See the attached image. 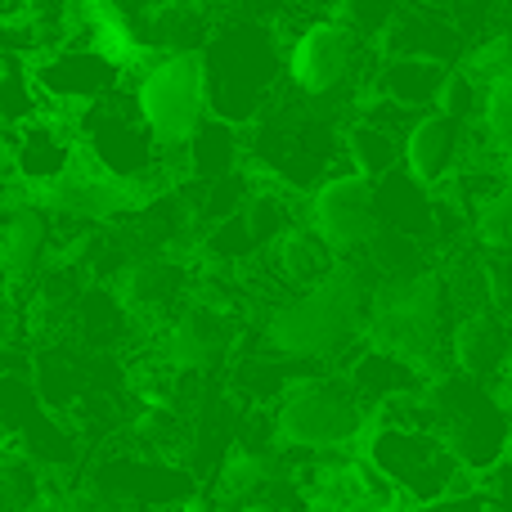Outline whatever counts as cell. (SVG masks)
<instances>
[{"label": "cell", "instance_id": "6da1fadb", "mask_svg": "<svg viewBox=\"0 0 512 512\" xmlns=\"http://www.w3.org/2000/svg\"><path fill=\"white\" fill-rule=\"evenodd\" d=\"M369 310H373L369 279L360 270H342L337 265L315 288H301L292 292V301L274 306L265 337H270V346L279 355L337 360V355H346L369 333Z\"/></svg>", "mask_w": 512, "mask_h": 512}, {"label": "cell", "instance_id": "7a4b0ae2", "mask_svg": "<svg viewBox=\"0 0 512 512\" xmlns=\"http://www.w3.org/2000/svg\"><path fill=\"white\" fill-rule=\"evenodd\" d=\"M77 135H81V153L99 171H108L126 189H135V194H149V189L167 185L171 153H185L158 140V131L144 122L135 90H126V86H117L113 95L95 99V104L77 108Z\"/></svg>", "mask_w": 512, "mask_h": 512}, {"label": "cell", "instance_id": "3957f363", "mask_svg": "<svg viewBox=\"0 0 512 512\" xmlns=\"http://www.w3.org/2000/svg\"><path fill=\"white\" fill-rule=\"evenodd\" d=\"M207 90H212V113L243 126L270 104L279 72H288V54L279 59V27L265 18H243L207 36Z\"/></svg>", "mask_w": 512, "mask_h": 512}, {"label": "cell", "instance_id": "277c9868", "mask_svg": "<svg viewBox=\"0 0 512 512\" xmlns=\"http://www.w3.org/2000/svg\"><path fill=\"white\" fill-rule=\"evenodd\" d=\"M369 427V405L360 400L346 373L292 378L283 396L274 400V436L292 454L346 450V445H360Z\"/></svg>", "mask_w": 512, "mask_h": 512}, {"label": "cell", "instance_id": "5b68a950", "mask_svg": "<svg viewBox=\"0 0 512 512\" xmlns=\"http://www.w3.org/2000/svg\"><path fill=\"white\" fill-rule=\"evenodd\" d=\"M423 396L432 405L436 432L454 445L463 463L472 472H490L495 463L508 459L512 445V418L486 391V378H472V373H441V378L423 382Z\"/></svg>", "mask_w": 512, "mask_h": 512}, {"label": "cell", "instance_id": "8992f818", "mask_svg": "<svg viewBox=\"0 0 512 512\" xmlns=\"http://www.w3.org/2000/svg\"><path fill=\"white\" fill-rule=\"evenodd\" d=\"M364 459L400 490L405 504H427L450 490H463L472 468L454 454V445L432 427H396L373 423L364 432Z\"/></svg>", "mask_w": 512, "mask_h": 512}, {"label": "cell", "instance_id": "52a82bcc", "mask_svg": "<svg viewBox=\"0 0 512 512\" xmlns=\"http://www.w3.org/2000/svg\"><path fill=\"white\" fill-rule=\"evenodd\" d=\"M445 306H450V292H445V279L436 270L387 274V283L373 288L369 342H382L391 351L409 355L414 364H423L441 346Z\"/></svg>", "mask_w": 512, "mask_h": 512}, {"label": "cell", "instance_id": "ba28073f", "mask_svg": "<svg viewBox=\"0 0 512 512\" xmlns=\"http://www.w3.org/2000/svg\"><path fill=\"white\" fill-rule=\"evenodd\" d=\"M135 99L144 122L158 131L162 144L185 149L194 131L212 117V90H207L203 50H167L135 72Z\"/></svg>", "mask_w": 512, "mask_h": 512}, {"label": "cell", "instance_id": "9c48e42d", "mask_svg": "<svg viewBox=\"0 0 512 512\" xmlns=\"http://www.w3.org/2000/svg\"><path fill=\"white\" fill-rule=\"evenodd\" d=\"M126 59H117L108 45H54L41 59H32V77L41 86L45 104L50 108H77L95 104V99L113 95L117 86H126Z\"/></svg>", "mask_w": 512, "mask_h": 512}, {"label": "cell", "instance_id": "30bf717a", "mask_svg": "<svg viewBox=\"0 0 512 512\" xmlns=\"http://www.w3.org/2000/svg\"><path fill=\"white\" fill-rule=\"evenodd\" d=\"M364 59V36L342 18H315L288 45V81L306 99H328L355 77Z\"/></svg>", "mask_w": 512, "mask_h": 512}, {"label": "cell", "instance_id": "8fae6325", "mask_svg": "<svg viewBox=\"0 0 512 512\" xmlns=\"http://www.w3.org/2000/svg\"><path fill=\"white\" fill-rule=\"evenodd\" d=\"M306 221L324 234V243L337 256L369 252L373 234L382 230L378 212V189L360 171H337V176L319 180L315 194L306 203Z\"/></svg>", "mask_w": 512, "mask_h": 512}, {"label": "cell", "instance_id": "7c38bea8", "mask_svg": "<svg viewBox=\"0 0 512 512\" xmlns=\"http://www.w3.org/2000/svg\"><path fill=\"white\" fill-rule=\"evenodd\" d=\"M81 167V135L77 113L68 108H45L41 117L18 126V153H14V180L36 194L54 189Z\"/></svg>", "mask_w": 512, "mask_h": 512}, {"label": "cell", "instance_id": "4fadbf2b", "mask_svg": "<svg viewBox=\"0 0 512 512\" xmlns=\"http://www.w3.org/2000/svg\"><path fill=\"white\" fill-rule=\"evenodd\" d=\"M230 319L216 306H180L158 337V360L171 373H207L230 355Z\"/></svg>", "mask_w": 512, "mask_h": 512}, {"label": "cell", "instance_id": "5bb4252c", "mask_svg": "<svg viewBox=\"0 0 512 512\" xmlns=\"http://www.w3.org/2000/svg\"><path fill=\"white\" fill-rule=\"evenodd\" d=\"M50 207L45 203H9L0 212V279L9 288L41 279L45 256H50Z\"/></svg>", "mask_w": 512, "mask_h": 512}, {"label": "cell", "instance_id": "9a60e30c", "mask_svg": "<svg viewBox=\"0 0 512 512\" xmlns=\"http://www.w3.org/2000/svg\"><path fill=\"white\" fill-rule=\"evenodd\" d=\"M405 171L414 185L436 189L463 167V122L445 113H423L414 126L405 131Z\"/></svg>", "mask_w": 512, "mask_h": 512}, {"label": "cell", "instance_id": "2e32d148", "mask_svg": "<svg viewBox=\"0 0 512 512\" xmlns=\"http://www.w3.org/2000/svg\"><path fill=\"white\" fill-rule=\"evenodd\" d=\"M346 378H351V387L360 391V400L369 409L387 405V400L405 396V391H418L427 382V378H418V364L409 360V355L391 351V346H382V342H364L360 351L351 355Z\"/></svg>", "mask_w": 512, "mask_h": 512}, {"label": "cell", "instance_id": "e0dca14e", "mask_svg": "<svg viewBox=\"0 0 512 512\" xmlns=\"http://www.w3.org/2000/svg\"><path fill=\"white\" fill-rule=\"evenodd\" d=\"M512 351V328L490 310H472L459 319V328L450 333V355L454 369L472 373V378H495L508 369Z\"/></svg>", "mask_w": 512, "mask_h": 512}, {"label": "cell", "instance_id": "ac0fdd59", "mask_svg": "<svg viewBox=\"0 0 512 512\" xmlns=\"http://www.w3.org/2000/svg\"><path fill=\"white\" fill-rule=\"evenodd\" d=\"M378 41H382V50L387 54H423V59L450 63L454 54H459V45H463V32H459V23L441 18L436 9L405 5L396 18H391V27L378 36Z\"/></svg>", "mask_w": 512, "mask_h": 512}, {"label": "cell", "instance_id": "d6986e66", "mask_svg": "<svg viewBox=\"0 0 512 512\" xmlns=\"http://www.w3.org/2000/svg\"><path fill=\"white\" fill-rule=\"evenodd\" d=\"M270 265H274V279L288 283V288H315L319 279H328V274L337 270V252L324 243V234L315 230V225H292L288 234H279V239L270 243Z\"/></svg>", "mask_w": 512, "mask_h": 512}, {"label": "cell", "instance_id": "ffe728a7", "mask_svg": "<svg viewBox=\"0 0 512 512\" xmlns=\"http://www.w3.org/2000/svg\"><path fill=\"white\" fill-rule=\"evenodd\" d=\"M445 72H450V63H441V59H423V54H387L382 68H378V77H373V90L423 113V108H436V90H441Z\"/></svg>", "mask_w": 512, "mask_h": 512}, {"label": "cell", "instance_id": "44dd1931", "mask_svg": "<svg viewBox=\"0 0 512 512\" xmlns=\"http://www.w3.org/2000/svg\"><path fill=\"white\" fill-rule=\"evenodd\" d=\"M180 265H167V261H131L122 265L117 274V297L131 315H153V310H167L171 301L180 297Z\"/></svg>", "mask_w": 512, "mask_h": 512}, {"label": "cell", "instance_id": "7402d4cb", "mask_svg": "<svg viewBox=\"0 0 512 512\" xmlns=\"http://www.w3.org/2000/svg\"><path fill=\"white\" fill-rule=\"evenodd\" d=\"M342 153L351 162V171H360L369 180L391 176L396 162H405V144H396V131H387L378 122H364V117L342 131Z\"/></svg>", "mask_w": 512, "mask_h": 512}, {"label": "cell", "instance_id": "603a6c76", "mask_svg": "<svg viewBox=\"0 0 512 512\" xmlns=\"http://www.w3.org/2000/svg\"><path fill=\"white\" fill-rule=\"evenodd\" d=\"M243 221H248V230L256 234V243L270 248L279 234H288L292 225H297V216H292V207H288V194H279V189H261V194L243 198Z\"/></svg>", "mask_w": 512, "mask_h": 512}, {"label": "cell", "instance_id": "cb8c5ba5", "mask_svg": "<svg viewBox=\"0 0 512 512\" xmlns=\"http://www.w3.org/2000/svg\"><path fill=\"white\" fill-rule=\"evenodd\" d=\"M486 104V81L477 77L472 68H450L436 90V113L454 117V122H472Z\"/></svg>", "mask_w": 512, "mask_h": 512}, {"label": "cell", "instance_id": "d4e9b609", "mask_svg": "<svg viewBox=\"0 0 512 512\" xmlns=\"http://www.w3.org/2000/svg\"><path fill=\"white\" fill-rule=\"evenodd\" d=\"M481 126L495 149L512 153V68L486 81V104H481Z\"/></svg>", "mask_w": 512, "mask_h": 512}, {"label": "cell", "instance_id": "484cf974", "mask_svg": "<svg viewBox=\"0 0 512 512\" xmlns=\"http://www.w3.org/2000/svg\"><path fill=\"white\" fill-rule=\"evenodd\" d=\"M472 230L490 252H512V185L495 189L486 203L472 212Z\"/></svg>", "mask_w": 512, "mask_h": 512}, {"label": "cell", "instance_id": "4316f807", "mask_svg": "<svg viewBox=\"0 0 512 512\" xmlns=\"http://www.w3.org/2000/svg\"><path fill=\"white\" fill-rule=\"evenodd\" d=\"M400 9H405V0H342V5L333 9V18L351 23L364 41H378Z\"/></svg>", "mask_w": 512, "mask_h": 512}, {"label": "cell", "instance_id": "83f0119b", "mask_svg": "<svg viewBox=\"0 0 512 512\" xmlns=\"http://www.w3.org/2000/svg\"><path fill=\"white\" fill-rule=\"evenodd\" d=\"M131 432H135V441H140V445L167 450V445L176 441V409H171L167 400H158V405H149L144 414H135Z\"/></svg>", "mask_w": 512, "mask_h": 512}, {"label": "cell", "instance_id": "f1b7e54d", "mask_svg": "<svg viewBox=\"0 0 512 512\" xmlns=\"http://www.w3.org/2000/svg\"><path fill=\"white\" fill-rule=\"evenodd\" d=\"M400 512H486V490L463 486V490H450V495H441V499H427V504H405Z\"/></svg>", "mask_w": 512, "mask_h": 512}, {"label": "cell", "instance_id": "f546056e", "mask_svg": "<svg viewBox=\"0 0 512 512\" xmlns=\"http://www.w3.org/2000/svg\"><path fill=\"white\" fill-rule=\"evenodd\" d=\"M481 490H486V512H512V463H495Z\"/></svg>", "mask_w": 512, "mask_h": 512}, {"label": "cell", "instance_id": "4dcf8cb0", "mask_svg": "<svg viewBox=\"0 0 512 512\" xmlns=\"http://www.w3.org/2000/svg\"><path fill=\"white\" fill-rule=\"evenodd\" d=\"M18 328H23V315H18L14 297H9V283L0 279V346H14Z\"/></svg>", "mask_w": 512, "mask_h": 512}, {"label": "cell", "instance_id": "1f68e13d", "mask_svg": "<svg viewBox=\"0 0 512 512\" xmlns=\"http://www.w3.org/2000/svg\"><path fill=\"white\" fill-rule=\"evenodd\" d=\"M14 153H18V122L0 117V171L14 176Z\"/></svg>", "mask_w": 512, "mask_h": 512}, {"label": "cell", "instance_id": "d6a6232c", "mask_svg": "<svg viewBox=\"0 0 512 512\" xmlns=\"http://www.w3.org/2000/svg\"><path fill=\"white\" fill-rule=\"evenodd\" d=\"M243 9H248L252 18H265V23H279L283 14H288L292 5H297V0H239Z\"/></svg>", "mask_w": 512, "mask_h": 512}, {"label": "cell", "instance_id": "836d02e7", "mask_svg": "<svg viewBox=\"0 0 512 512\" xmlns=\"http://www.w3.org/2000/svg\"><path fill=\"white\" fill-rule=\"evenodd\" d=\"M207 512H243V504H239V499H225V495H221Z\"/></svg>", "mask_w": 512, "mask_h": 512}, {"label": "cell", "instance_id": "e575fe53", "mask_svg": "<svg viewBox=\"0 0 512 512\" xmlns=\"http://www.w3.org/2000/svg\"><path fill=\"white\" fill-rule=\"evenodd\" d=\"M306 5H315V9H324V14H333V9L342 5V0H306Z\"/></svg>", "mask_w": 512, "mask_h": 512}, {"label": "cell", "instance_id": "d590c367", "mask_svg": "<svg viewBox=\"0 0 512 512\" xmlns=\"http://www.w3.org/2000/svg\"><path fill=\"white\" fill-rule=\"evenodd\" d=\"M504 373H508V382H512V351H508V369Z\"/></svg>", "mask_w": 512, "mask_h": 512}, {"label": "cell", "instance_id": "8d00e7d4", "mask_svg": "<svg viewBox=\"0 0 512 512\" xmlns=\"http://www.w3.org/2000/svg\"><path fill=\"white\" fill-rule=\"evenodd\" d=\"M508 185H512V171H508Z\"/></svg>", "mask_w": 512, "mask_h": 512}, {"label": "cell", "instance_id": "74e56055", "mask_svg": "<svg viewBox=\"0 0 512 512\" xmlns=\"http://www.w3.org/2000/svg\"><path fill=\"white\" fill-rule=\"evenodd\" d=\"M72 512H77V508H72Z\"/></svg>", "mask_w": 512, "mask_h": 512}]
</instances>
